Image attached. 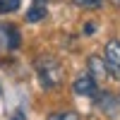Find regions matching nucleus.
<instances>
[{"label":"nucleus","instance_id":"f257e3e1","mask_svg":"<svg viewBox=\"0 0 120 120\" xmlns=\"http://www.w3.org/2000/svg\"><path fill=\"white\" fill-rule=\"evenodd\" d=\"M36 72L38 77H41V84L46 89H53L60 84V79H63V67H60V63L55 58L51 55H43V58H38V63H36Z\"/></svg>","mask_w":120,"mask_h":120},{"label":"nucleus","instance_id":"f03ea898","mask_svg":"<svg viewBox=\"0 0 120 120\" xmlns=\"http://www.w3.org/2000/svg\"><path fill=\"white\" fill-rule=\"evenodd\" d=\"M103 60H106L108 75L115 77V79H120V41H118V38H111V41L106 43Z\"/></svg>","mask_w":120,"mask_h":120},{"label":"nucleus","instance_id":"7ed1b4c3","mask_svg":"<svg viewBox=\"0 0 120 120\" xmlns=\"http://www.w3.org/2000/svg\"><path fill=\"white\" fill-rule=\"evenodd\" d=\"M75 94L79 96H96V79L91 75H84L75 82Z\"/></svg>","mask_w":120,"mask_h":120},{"label":"nucleus","instance_id":"20e7f679","mask_svg":"<svg viewBox=\"0 0 120 120\" xmlns=\"http://www.w3.org/2000/svg\"><path fill=\"white\" fill-rule=\"evenodd\" d=\"M89 75H91L94 79H96V82H98V79H103L106 75H108V67H106V60H101V58H98V55H91V58H89Z\"/></svg>","mask_w":120,"mask_h":120},{"label":"nucleus","instance_id":"39448f33","mask_svg":"<svg viewBox=\"0 0 120 120\" xmlns=\"http://www.w3.org/2000/svg\"><path fill=\"white\" fill-rule=\"evenodd\" d=\"M0 29H3V34L7 36V48H10V51H17V48H19V43H22L17 26H12V24H3Z\"/></svg>","mask_w":120,"mask_h":120},{"label":"nucleus","instance_id":"423d86ee","mask_svg":"<svg viewBox=\"0 0 120 120\" xmlns=\"http://www.w3.org/2000/svg\"><path fill=\"white\" fill-rule=\"evenodd\" d=\"M98 106H101V111H106L108 115H113V106H115V98L111 94H101L98 96Z\"/></svg>","mask_w":120,"mask_h":120},{"label":"nucleus","instance_id":"0eeeda50","mask_svg":"<svg viewBox=\"0 0 120 120\" xmlns=\"http://www.w3.org/2000/svg\"><path fill=\"white\" fill-rule=\"evenodd\" d=\"M43 17H46V7L43 5H34L26 12V22H38V19H43Z\"/></svg>","mask_w":120,"mask_h":120},{"label":"nucleus","instance_id":"6e6552de","mask_svg":"<svg viewBox=\"0 0 120 120\" xmlns=\"http://www.w3.org/2000/svg\"><path fill=\"white\" fill-rule=\"evenodd\" d=\"M19 5H22V0H0V15L15 12V10H19Z\"/></svg>","mask_w":120,"mask_h":120},{"label":"nucleus","instance_id":"1a4fd4ad","mask_svg":"<svg viewBox=\"0 0 120 120\" xmlns=\"http://www.w3.org/2000/svg\"><path fill=\"white\" fill-rule=\"evenodd\" d=\"M48 120H79V115L75 111H65V113H53Z\"/></svg>","mask_w":120,"mask_h":120},{"label":"nucleus","instance_id":"9d476101","mask_svg":"<svg viewBox=\"0 0 120 120\" xmlns=\"http://www.w3.org/2000/svg\"><path fill=\"white\" fill-rule=\"evenodd\" d=\"M72 3L77 5V7H101V3H103V0H72Z\"/></svg>","mask_w":120,"mask_h":120},{"label":"nucleus","instance_id":"9b49d317","mask_svg":"<svg viewBox=\"0 0 120 120\" xmlns=\"http://www.w3.org/2000/svg\"><path fill=\"white\" fill-rule=\"evenodd\" d=\"M94 31H96L94 24H84V34H94Z\"/></svg>","mask_w":120,"mask_h":120},{"label":"nucleus","instance_id":"f8f14e48","mask_svg":"<svg viewBox=\"0 0 120 120\" xmlns=\"http://www.w3.org/2000/svg\"><path fill=\"white\" fill-rule=\"evenodd\" d=\"M10 120H24V113H22V111H17L15 118H10Z\"/></svg>","mask_w":120,"mask_h":120},{"label":"nucleus","instance_id":"ddd939ff","mask_svg":"<svg viewBox=\"0 0 120 120\" xmlns=\"http://www.w3.org/2000/svg\"><path fill=\"white\" fill-rule=\"evenodd\" d=\"M111 3H113V5H118V7H120V0H111Z\"/></svg>","mask_w":120,"mask_h":120},{"label":"nucleus","instance_id":"4468645a","mask_svg":"<svg viewBox=\"0 0 120 120\" xmlns=\"http://www.w3.org/2000/svg\"><path fill=\"white\" fill-rule=\"evenodd\" d=\"M0 94H3V89H0Z\"/></svg>","mask_w":120,"mask_h":120}]
</instances>
